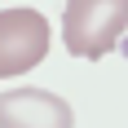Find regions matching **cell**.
Listing matches in <instances>:
<instances>
[{"mask_svg":"<svg viewBox=\"0 0 128 128\" xmlns=\"http://www.w3.org/2000/svg\"><path fill=\"white\" fill-rule=\"evenodd\" d=\"M49 53V22L40 9H0V80L26 75Z\"/></svg>","mask_w":128,"mask_h":128,"instance_id":"7a4b0ae2","label":"cell"},{"mask_svg":"<svg viewBox=\"0 0 128 128\" xmlns=\"http://www.w3.org/2000/svg\"><path fill=\"white\" fill-rule=\"evenodd\" d=\"M0 128H75V110L49 88H4Z\"/></svg>","mask_w":128,"mask_h":128,"instance_id":"3957f363","label":"cell"},{"mask_svg":"<svg viewBox=\"0 0 128 128\" xmlns=\"http://www.w3.org/2000/svg\"><path fill=\"white\" fill-rule=\"evenodd\" d=\"M128 31V0H66L62 44L75 58H106Z\"/></svg>","mask_w":128,"mask_h":128,"instance_id":"6da1fadb","label":"cell"}]
</instances>
